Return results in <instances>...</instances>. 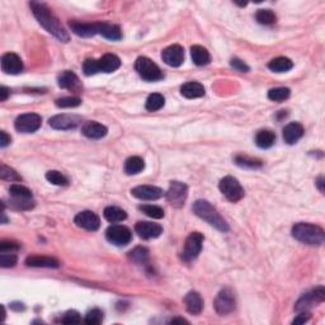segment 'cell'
<instances>
[{"mask_svg": "<svg viewBox=\"0 0 325 325\" xmlns=\"http://www.w3.org/2000/svg\"><path fill=\"white\" fill-rule=\"evenodd\" d=\"M162 59L166 65L178 68L184 61V50L179 45H171L162 52Z\"/></svg>", "mask_w": 325, "mask_h": 325, "instance_id": "5bb4252c", "label": "cell"}, {"mask_svg": "<svg viewBox=\"0 0 325 325\" xmlns=\"http://www.w3.org/2000/svg\"><path fill=\"white\" fill-rule=\"evenodd\" d=\"M140 211L145 213L146 216L153 219H163L164 218V210L159 206L155 205H142L139 207Z\"/></svg>", "mask_w": 325, "mask_h": 325, "instance_id": "ab89813d", "label": "cell"}, {"mask_svg": "<svg viewBox=\"0 0 325 325\" xmlns=\"http://www.w3.org/2000/svg\"><path fill=\"white\" fill-rule=\"evenodd\" d=\"M325 300V289L323 286H318L310 292H306L305 295L298 298L297 302L295 304V311H309L313 306L321 304Z\"/></svg>", "mask_w": 325, "mask_h": 325, "instance_id": "5b68a950", "label": "cell"}, {"mask_svg": "<svg viewBox=\"0 0 325 325\" xmlns=\"http://www.w3.org/2000/svg\"><path fill=\"white\" fill-rule=\"evenodd\" d=\"M69 26L71 31L79 37H93L99 34L100 31V23H80L71 20Z\"/></svg>", "mask_w": 325, "mask_h": 325, "instance_id": "ac0fdd59", "label": "cell"}, {"mask_svg": "<svg viewBox=\"0 0 325 325\" xmlns=\"http://www.w3.org/2000/svg\"><path fill=\"white\" fill-rule=\"evenodd\" d=\"M121 60L120 57L113 54H105L98 60V69L99 73H113L120 69Z\"/></svg>", "mask_w": 325, "mask_h": 325, "instance_id": "ffe728a7", "label": "cell"}, {"mask_svg": "<svg viewBox=\"0 0 325 325\" xmlns=\"http://www.w3.org/2000/svg\"><path fill=\"white\" fill-rule=\"evenodd\" d=\"M103 321V311L99 309H92L86 313L84 323L88 325H98Z\"/></svg>", "mask_w": 325, "mask_h": 325, "instance_id": "60d3db41", "label": "cell"}, {"mask_svg": "<svg viewBox=\"0 0 325 325\" xmlns=\"http://www.w3.org/2000/svg\"><path fill=\"white\" fill-rule=\"evenodd\" d=\"M104 219L110 223L115 224V223H121V221L126 220L127 219V213H126L125 210L122 208L117 207V206H108V207L104 208Z\"/></svg>", "mask_w": 325, "mask_h": 325, "instance_id": "83f0119b", "label": "cell"}, {"mask_svg": "<svg viewBox=\"0 0 325 325\" xmlns=\"http://www.w3.org/2000/svg\"><path fill=\"white\" fill-rule=\"evenodd\" d=\"M191 57H192V61H193V64L197 65V66H205V65H208L211 62L210 52H208L207 50L205 49V47L200 46V45L192 46Z\"/></svg>", "mask_w": 325, "mask_h": 325, "instance_id": "484cf974", "label": "cell"}, {"mask_svg": "<svg viewBox=\"0 0 325 325\" xmlns=\"http://www.w3.org/2000/svg\"><path fill=\"white\" fill-rule=\"evenodd\" d=\"M203 235L201 232H192L189 236L187 237L186 244H184V249L182 252V259L184 262H192L200 255L201 250H202L203 244Z\"/></svg>", "mask_w": 325, "mask_h": 325, "instance_id": "ba28073f", "label": "cell"}, {"mask_svg": "<svg viewBox=\"0 0 325 325\" xmlns=\"http://www.w3.org/2000/svg\"><path fill=\"white\" fill-rule=\"evenodd\" d=\"M105 237L108 242L117 247H125L130 244L132 240L131 230L123 225H112L105 231Z\"/></svg>", "mask_w": 325, "mask_h": 325, "instance_id": "9c48e42d", "label": "cell"}, {"mask_svg": "<svg viewBox=\"0 0 325 325\" xmlns=\"http://www.w3.org/2000/svg\"><path fill=\"white\" fill-rule=\"evenodd\" d=\"M170 323L171 324H177V323H181V324H183V323H188V321L186 320V319H183V318H174V319H171L170 320Z\"/></svg>", "mask_w": 325, "mask_h": 325, "instance_id": "db71d44e", "label": "cell"}, {"mask_svg": "<svg viewBox=\"0 0 325 325\" xmlns=\"http://www.w3.org/2000/svg\"><path fill=\"white\" fill-rule=\"evenodd\" d=\"M235 163L243 168H259L262 166V160L254 159V158L247 157V155H236L235 157Z\"/></svg>", "mask_w": 325, "mask_h": 325, "instance_id": "8d00e7d4", "label": "cell"}, {"mask_svg": "<svg viewBox=\"0 0 325 325\" xmlns=\"http://www.w3.org/2000/svg\"><path fill=\"white\" fill-rule=\"evenodd\" d=\"M0 178H2L3 181H9V182L22 181V177H20L19 174L14 170V169L4 165V164H2V166H0Z\"/></svg>", "mask_w": 325, "mask_h": 325, "instance_id": "74e56055", "label": "cell"}, {"mask_svg": "<svg viewBox=\"0 0 325 325\" xmlns=\"http://www.w3.org/2000/svg\"><path fill=\"white\" fill-rule=\"evenodd\" d=\"M60 321H61L62 324H79L81 323V316L78 311L69 310L66 311L64 315H62L61 320Z\"/></svg>", "mask_w": 325, "mask_h": 325, "instance_id": "7bdbcfd3", "label": "cell"}, {"mask_svg": "<svg viewBox=\"0 0 325 325\" xmlns=\"http://www.w3.org/2000/svg\"><path fill=\"white\" fill-rule=\"evenodd\" d=\"M128 258L137 264H145L149 261V250L144 247H136L128 253Z\"/></svg>", "mask_w": 325, "mask_h": 325, "instance_id": "d6a6232c", "label": "cell"}, {"mask_svg": "<svg viewBox=\"0 0 325 325\" xmlns=\"http://www.w3.org/2000/svg\"><path fill=\"white\" fill-rule=\"evenodd\" d=\"M81 104V99L78 97H64L56 99V105L60 108H75Z\"/></svg>", "mask_w": 325, "mask_h": 325, "instance_id": "b9f144b4", "label": "cell"}, {"mask_svg": "<svg viewBox=\"0 0 325 325\" xmlns=\"http://www.w3.org/2000/svg\"><path fill=\"white\" fill-rule=\"evenodd\" d=\"M182 96L188 98V99H194V98H201L205 96V86L197 81H188L181 86Z\"/></svg>", "mask_w": 325, "mask_h": 325, "instance_id": "d4e9b609", "label": "cell"}, {"mask_svg": "<svg viewBox=\"0 0 325 325\" xmlns=\"http://www.w3.org/2000/svg\"><path fill=\"white\" fill-rule=\"evenodd\" d=\"M9 193L12 198H18V200H32V192L25 186L20 184H12L9 188Z\"/></svg>", "mask_w": 325, "mask_h": 325, "instance_id": "836d02e7", "label": "cell"}, {"mask_svg": "<svg viewBox=\"0 0 325 325\" xmlns=\"http://www.w3.org/2000/svg\"><path fill=\"white\" fill-rule=\"evenodd\" d=\"M42 118L37 113H25V115L18 116L15 120L14 126L15 130L22 134H33L41 127Z\"/></svg>", "mask_w": 325, "mask_h": 325, "instance_id": "30bf717a", "label": "cell"}, {"mask_svg": "<svg viewBox=\"0 0 325 325\" xmlns=\"http://www.w3.org/2000/svg\"><path fill=\"white\" fill-rule=\"evenodd\" d=\"M20 248L18 243L12 242V240H2L0 242V253H13L17 252Z\"/></svg>", "mask_w": 325, "mask_h": 325, "instance_id": "7dc6e473", "label": "cell"}, {"mask_svg": "<svg viewBox=\"0 0 325 325\" xmlns=\"http://www.w3.org/2000/svg\"><path fill=\"white\" fill-rule=\"evenodd\" d=\"M184 304H186L187 311L192 315H198L201 314L203 309V300L201 295L196 291H191L186 295L184 297Z\"/></svg>", "mask_w": 325, "mask_h": 325, "instance_id": "603a6c76", "label": "cell"}, {"mask_svg": "<svg viewBox=\"0 0 325 325\" xmlns=\"http://www.w3.org/2000/svg\"><path fill=\"white\" fill-rule=\"evenodd\" d=\"M316 186H318V188H319V191L321 192V193H324V179H323V177H319L318 178V181H316Z\"/></svg>", "mask_w": 325, "mask_h": 325, "instance_id": "f5cc1de1", "label": "cell"}, {"mask_svg": "<svg viewBox=\"0 0 325 325\" xmlns=\"http://www.w3.org/2000/svg\"><path fill=\"white\" fill-rule=\"evenodd\" d=\"M219 187H220L221 193L225 196L230 202H237V201L242 200L245 194L244 188H243L242 184L239 183V181L231 176H228L225 177V178L221 179Z\"/></svg>", "mask_w": 325, "mask_h": 325, "instance_id": "8992f818", "label": "cell"}, {"mask_svg": "<svg viewBox=\"0 0 325 325\" xmlns=\"http://www.w3.org/2000/svg\"><path fill=\"white\" fill-rule=\"evenodd\" d=\"M255 19L261 25H273L277 20V15L271 9H259L255 14Z\"/></svg>", "mask_w": 325, "mask_h": 325, "instance_id": "e575fe53", "label": "cell"}, {"mask_svg": "<svg viewBox=\"0 0 325 325\" xmlns=\"http://www.w3.org/2000/svg\"><path fill=\"white\" fill-rule=\"evenodd\" d=\"M276 142V135L271 130H261L255 135V144L261 149H269Z\"/></svg>", "mask_w": 325, "mask_h": 325, "instance_id": "4316f807", "label": "cell"}, {"mask_svg": "<svg viewBox=\"0 0 325 325\" xmlns=\"http://www.w3.org/2000/svg\"><path fill=\"white\" fill-rule=\"evenodd\" d=\"M81 132L85 137L88 139H93V140H98V139H102L107 135V127L103 126L102 123H98L96 121H91V122H86L85 125L83 126L81 128Z\"/></svg>", "mask_w": 325, "mask_h": 325, "instance_id": "44dd1931", "label": "cell"}, {"mask_svg": "<svg viewBox=\"0 0 325 325\" xmlns=\"http://www.w3.org/2000/svg\"><path fill=\"white\" fill-rule=\"evenodd\" d=\"M144 168H145V163L140 157L128 158V159L125 162V166H123L125 173L127 174V176L139 174L140 171L144 170Z\"/></svg>", "mask_w": 325, "mask_h": 325, "instance_id": "4dcf8cb0", "label": "cell"}, {"mask_svg": "<svg viewBox=\"0 0 325 325\" xmlns=\"http://www.w3.org/2000/svg\"><path fill=\"white\" fill-rule=\"evenodd\" d=\"M83 71L86 76L96 75V74L99 73V69H98V60L86 59L83 64Z\"/></svg>", "mask_w": 325, "mask_h": 325, "instance_id": "f6af8a7d", "label": "cell"}, {"mask_svg": "<svg viewBox=\"0 0 325 325\" xmlns=\"http://www.w3.org/2000/svg\"><path fill=\"white\" fill-rule=\"evenodd\" d=\"M135 231L142 239H155L159 237L163 232V228L159 224L149 223V221H139L135 225Z\"/></svg>", "mask_w": 325, "mask_h": 325, "instance_id": "2e32d148", "label": "cell"}, {"mask_svg": "<svg viewBox=\"0 0 325 325\" xmlns=\"http://www.w3.org/2000/svg\"><path fill=\"white\" fill-rule=\"evenodd\" d=\"M30 5L36 19L38 20L39 25H41L47 32L51 33L54 37H56L59 41L69 42V38H70L69 33L66 32V30L62 27L60 20L55 17L54 13L50 10V8L47 7L46 4L38 2H31Z\"/></svg>", "mask_w": 325, "mask_h": 325, "instance_id": "6da1fadb", "label": "cell"}, {"mask_svg": "<svg viewBox=\"0 0 325 325\" xmlns=\"http://www.w3.org/2000/svg\"><path fill=\"white\" fill-rule=\"evenodd\" d=\"M28 267H37V268H57L60 267V262L52 257H44V255H31L26 259Z\"/></svg>", "mask_w": 325, "mask_h": 325, "instance_id": "7402d4cb", "label": "cell"}, {"mask_svg": "<svg viewBox=\"0 0 325 325\" xmlns=\"http://www.w3.org/2000/svg\"><path fill=\"white\" fill-rule=\"evenodd\" d=\"M17 255L13 253H2L0 254V266L3 268H12L17 264Z\"/></svg>", "mask_w": 325, "mask_h": 325, "instance_id": "ee69618b", "label": "cell"}, {"mask_svg": "<svg viewBox=\"0 0 325 325\" xmlns=\"http://www.w3.org/2000/svg\"><path fill=\"white\" fill-rule=\"evenodd\" d=\"M268 68L269 70L274 71V73H286V71H290L293 68V62L289 57L279 56L272 60L268 64Z\"/></svg>", "mask_w": 325, "mask_h": 325, "instance_id": "f546056e", "label": "cell"}, {"mask_svg": "<svg viewBox=\"0 0 325 325\" xmlns=\"http://www.w3.org/2000/svg\"><path fill=\"white\" fill-rule=\"evenodd\" d=\"M135 69L139 73V75L146 81H158L164 78L163 71L160 70L159 66L155 64L153 60H150L149 57H137L136 62H135Z\"/></svg>", "mask_w": 325, "mask_h": 325, "instance_id": "277c9868", "label": "cell"}, {"mask_svg": "<svg viewBox=\"0 0 325 325\" xmlns=\"http://www.w3.org/2000/svg\"><path fill=\"white\" fill-rule=\"evenodd\" d=\"M99 34L111 41H120L122 38V31L118 26L110 25V23H100Z\"/></svg>", "mask_w": 325, "mask_h": 325, "instance_id": "f1b7e54d", "label": "cell"}, {"mask_svg": "<svg viewBox=\"0 0 325 325\" xmlns=\"http://www.w3.org/2000/svg\"><path fill=\"white\" fill-rule=\"evenodd\" d=\"M10 141H12V137H10L7 132L5 131L0 132V146L2 147L8 146V145L10 144Z\"/></svg>", "mask_w": 325, "mask_h": 325, "instance_id": "f907efd6", "label": "cell"}, {"mask_svg": "<svg viewBox=\"0 0 325 325\" xmlns=\"http://www.w3.org/2000/svg\"><path fill=\"white\" fill-rule=\"evenodd\" d=\"M164 104H165V98L159 93H153L147 97L145 107H146L149 112H157V111L162 110Z\"/></svg>", "mask_w": 325, "mask_h": 325, "instance_id": "1f68e13d", "label": "cell"}, {"mask_svg": "<svg viewBox=\"0 0 325 325\" xmlns=\"http://www.w3.org/2000/svg\"><path fill=\"white\" fill-rule=\"evenodd\" d=\"M76 226L88 230V231H97L100 226V220L97 213L93 211H81L74 219Z\"/></svg>", "mask_w": 325, "mask_h": 325, "instance_id": "4fadbf2b", "label": "cell"}, {"mask_svg": "<svg viewBox=\"0 0 325 325\" xmlns=\"http://www.w3.org/2000/svg\"><path fill=\"white\" fill-rule=\"evenodd\" d=\"M230 65H231L232 68H234L236 71H240V73H248V71L250 70L249 66L245 64V62L243 61V60L237 59V57H234V59H231V61H230Z\"/></svg>", "mask_w": 325, "mask_h": 325, "instance_id": "c3c4849f", "label": "cell"}, {"mask_svg": "<svg viewBox=\"0 0 325 325\" xmlns=\"http://www.w3.org/2000/svg\"><path fill=\"white\" fill-rule=\"evenodd\" d=\"M57 84H59L60 88L69 89V91H78V89L80 88L79 78L73 73V71L69 70L60 74L59 78H57Z\"/></svg>", "mask_w": 325, "mask_h": 325, "instance_id": "cb8c5ba5", "label": "cell"}, {"mask_svg": "<svg viewBox=\"0 0 325 325\" xmlns=\"http://www.w3.org/2000/svg\"><path fill=\"white\" fill-rule=\"evenodd\" d=\"M292 236L298 242L308 245H321L325 240V232L323 228L314 224L298 223L292 228Z\"/></svg>", "mask_w": 325, "mask_h": 325, "instance_id": "7a4b0ae2", "label": "cell"}, {"mask_svg": "<svg viewBox=\"0 0 325 325\" xmlns=\"http://www.w3.org/2000/svg\"><path fill=\"white\" fill-rule=\"evenodd\" d=\"M166 200L173 207L181 208L186 203L187 196H188V187L186 183L178 181L170 182L168 192L165 193Z\"/></svg>", "mask_w": 325, "mask_h": 325, "instance_id": "52a82bcc", "label": "cell"}, {"mask_svg": "<svg viewBox=\"0 0 325 325\" xmlns=\"http://www.w3.org/2000/svg\"><path fill=\"white\" fill-rule=\"evenodd\" d=\"M131 194L134 196V197L139 198V200L154 201L163 197L164 192L162 188L155 186H137L131 189Z\"/></svg>", "mask_w": 325, "mask_h": 325, "instance_id": "e0dca14e", "label": "cell"}, {"mask_svg": "<svg viewBox=\"0 0 325 325\" xmlns=\"http://www.w3.org/2000/svg\"><path fill=\"white\" fill-rule=\"evenodd\" d=\"M2 70L5 74L17 75V74L22 73L23 70L22 60L17 54H13V52L4 54L2 57Z\"/></svg>", "mask_w": 325, "mask_h": 325, "instance_id": "9a60e30c", "label": "cell"}, {"mask_svg": "<svg viewBox=\"0 0 325 325\" xmlns=\"http://www.w3.org/2000/svg\"><path fill=\"white\" fill-rule=\"evenodd\" d=\"M235 296L234 292L230 289H223L220 292L218 293L215 298V310L219 315H228V314L232 313L235 310Z\"/></svg>", "mask_w": 325, "mask_h": 325, "instance_id": "8fae6325", "label": "cell"}, {"mask_svg": "<svg viewBox=\"0 0 325 325\" xmlns=\"http://www.w3.org/2000/svg\"><path fill=\"white\" fill-rule=\"evenodd\" d=\"M46 179L55 186H68L69 179L57 170H50L46 173Z\"/></svg>", "mask_w": 325, "mask_h": 325, "instance_id": "f35d334b", "label": "cell"}, {"mask_svg": "<svg viewBox=\"0 0 325 325\" xmlns=\"http://www.w3.org/2000/svg\"><path fill=\"white\" fill-rule=\"evenodd\" d=\"M291 94V91L285 86H278V88H273L268 92V99L273 100V102H284Z\"/></svg>", "mask_w": 325, "mask_h": 325, "instance_id": "d590c367", "label": "cell"}, {"mask_svg": "<svg viewBox=\"0 0 325 325\" xmlns=\"http://www.w3.org/2000/svg\"><path fill=\"white\" fill-rule=\"evenodd\" d=\"M49 123L55 130H74L81 123V117L76 115H57L50 118Z\"/></svg>", "mask_w": 325, "mask_h": 325, "instance_id": "7c38bea8", "label": "cell"}, {"mask_svg": "<svg viewBox=\"0 0 325 325\" xmlns=\"http://www.w3.org/2000/svg\"><path fill=\"white\" fill-rule=\"evenodd\" d=\"M304 126L298 122H291L284 128V140L289 145H293L304 136Z\"/></svg>", "mask_w": 325, "mask_h": 325, "instance_id": "d6986e66", "label": "cell"}, {"mask_svg": "<svg viewBox=\"0 0 325 325\" xmlns=\"http://www.w3.org/2000/svg\"><path fill=\"white\" fill-rule=\"evenodd\" d=\"M10 205L12 207H14L15 210H31L34 207V201L33 200H18V198H12L10 201Z\"/></svg>", "mask_w": 325, "mask_h": 325, "instance_id": "bcb514c9", "label": "cell"}, {"mask_svg": "<svg viewBox=\"0 0 325 325\" xmlns=\"http://www.w3.org/2000/svg\"><path fill=\"white\" fill-rule=\"evenodd\" d=\"M9 94L10 91L7 86H2V88H0V100H2V102H5V100L8 99V97H9Z\"/></svg>", "mask_w": 325, "mask_h": 325, "instance_id": "816d5d0a", "label": "cell"}, {"mask_svg": "<svg viewBox=\"0 0 325 325\" xmlns=\"http://www.w3.org/2000/svg\"><path fill=\"white\" fill-rule=\"evenodd\" d=\"M309 319H310V313H309V311H300V314L293 319L292 324H304L306 323Z\"/></svg>", "mask_w": 325, "mask_h": 325, "instance_id": "681fc988", "label": "cell"}, {"mask_svg": "<svg viewBox=\"0 0 325 325\" xmlns=\"http://www.w3.org/2000/svg\"><path fill=\"white\" fill-rule=\"evenodd\" d=\"M192 208H193V212L198 216V218H201L202 220L207 221V223L210 224L211 226H213V228L220 230V231H224V232L229 231L230 228H229L228 223H226V221L224 220L223 218H221V215L219 213V211L216 210V208L213 207V206L211 205L208 201L197 200L193 203V207Z\"/></svg>", "mask_w": 325, "mask_h": 325, "instance_id": "3957f363", "label": "cell"}]
</instances>
